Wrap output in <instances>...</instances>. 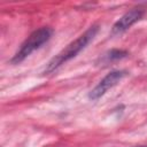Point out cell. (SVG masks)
Listing matches in <instances>:
<instances>
[{
    "instance_id": "cell-1",
    "label": "cell",
    "mask_w": 147,
    "mask_h": 147,
    "mask_svg": "<svg viewBox=\"0 0 147 147\" xmlns=\"http://www.w3.org/2000/svg\"><path fill=\"white\" fill-rule=\"evenodd\" d=\"M99 31V26L96 24L90 26L83 34H80L77 39H75L74 41H71L69 45H67L59 54H56L54 57H52L49 60V62L46 64L44 72L45 75L52 74L53 71H55L59 67H61L63 63L68 62L69 60L76 57L83 49L86 48V46L95 38L96 33Z\"/></svg>"
},
{
    "instance_id": "cell-2",
    "label": "cell",
    "mask_w": 147,
    "mask_h": 147,
    "mask_svg": "<svg viewBox=\"0 0 147 147\" xmlns=\"http://www.w3.org/2000/svg\"><path fill=\"white\" fill-rule=\"evenodd\" d=\"M53 34V30L48 26H42L38 30H34L21 45L18 51L15 53L10 62L13 64H18L24 61L28 56H30L34 51L39 49L42 45H45Z\"/></svg>"
},
{
    "instance_id": "cell-3",
    "label": "cell",
    "mask_w": 147,
    "mask_h": 147,
    "mask_svg": "<svg viewBox=\"0 0 147 147\" xmlns=\"http://www.w3.org/2000/svg\"><path fill=\"white\" fill-rule=\"evenodd\" d=\"M127 76V72L125 70H114L107 74L98 84L96 86L88 93L90 100H98L101 96H103L110 88L116 86L119 82H122Z\"/></svg>"
},
{
    "instance_id": "cell-4",
    "label": "cell",
    "mask_w": 147,
    "mask_h": 147,
    "mask_svg": "<svg viewBox=\"0 0 147 147\" xmlns=\"http://www.w3.org/2000/svg\"><path fill=\"white\" fill-rule=\"evenodd\" d=\"M144 15V10L141 8H132L129 11H126L124 15H122L113 25L110 34L113 37L119 36L124 33L127 29H130L134 23H137L139 20H141Z\"/></svg>"
},
{
    "instance_id": "cell-5",
    "label": "cell",
    "mask_w": 147,
    "mask_h": 147,
    "mask_svg": "<svg viewBox=\"0 0 147 147\" xmlns=\"http://www.w3.org/2000/svg\"><path fill=\"white\" fill-rule=\"evenodd\" d=\"M127 55L126 51H122V49H111L108 53L102 55V62L103 63H109L111 61H117L121 60L123 57H125Z\"/></svg>"
},
{
    "instance_id": "cell-6",
    "label": "cell",
    "mask_w": 147,
    "mask_h": 147,
    "mask_svg": "<svg viewBox=\"0 0 147 147\" xmlns=\"http://www.w3.org/2000/svg\"><path fill=\"white\" fill-rule=\"evenodd\" d=\"M134 147H147V145H141V146H134Z\"/></svg>"
}]
</instances>
